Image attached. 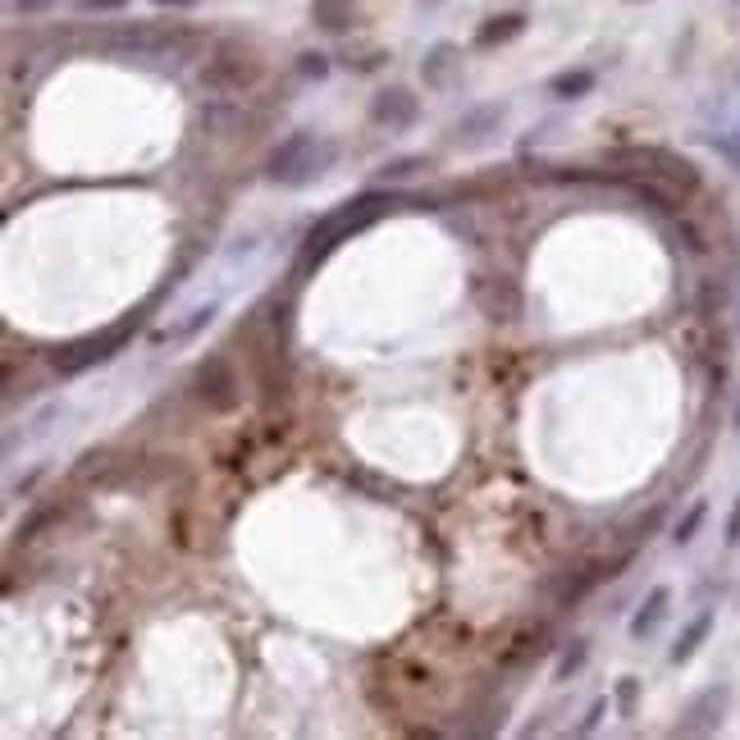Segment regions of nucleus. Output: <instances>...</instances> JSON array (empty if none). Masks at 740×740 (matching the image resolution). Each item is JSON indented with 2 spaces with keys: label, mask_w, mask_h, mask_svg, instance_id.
Masks as SVG:
<instances>
[{
  "label": "nucleus",
  "mask_w": 740,
  "mask_h": 740,
  "mask_svg": "<svg viewBox=\"0 0 740 740\" xmlns=\"http://www.w3.org/2000/svg\"><path fill=\"white\" fill-rule=\"evenodd\" d=\"M704 521H708V503H704V499H695V503H690V512H686L682 521H676V531H672V544H676V548L695 544V540H699V531H704Z\"/></svg>",
  "instance_id": "obj_19"
},
{
  "label": "nucleus",
  "mask_w": 740,
  "mask_h": 740,
  "mask_svg": "<svg viewBox=\"0 0 740 740\" xmlns=\"http://www.w3.org/2000/svg\"><path fill=\"white\" fill-rule=\"evenodd\" d=\"M133 0H74V10L78 14H119V10H129Z\"/></svg>",
  "instance_id": "obj_22"
},
{
  "label": "nucleus",
  "mask_w": 740,
  "mask_h": 740,
  "mask_svg": "<svg viewBox=\"0 0 740 740\" xmlns=\"http://www.w3.org/2000/svg\"><path fill=\"white\" fill-rule=\"evenodd\" d=\"M714 151H718V156L740 174V129L736 133H727V138H714Z\"/></svg>",
  "instance_id": "obj_23"
},
{
  "label": "nucleus",
  "mask_w": 740,
  "mask_h": 740,
  "mask_svg": "<svg viewBox=\"0 0 740 740\" xmlns=\"http://www.w3.org/2000/svg\"><path fill=\"white\" fill-rule=\"evenodd\" d=\"M55 0H10V10L14 14H42V10H51Z\"/></svg>",
  "instance_id": "obj_24"
},
{
  "label": "nucleus",
  "mask_w": 740,
  "mask_h": 740,
  "mask_svg": "<svg viewBox=\"0 0 740 740\" xmlns=\"http://www.w3.org/2000/svg\"><path fill=\"white\" fill-rule=\"evenodd\" d=\"M293 74H297L302 83H325V78L334 74V59H329L325 51H302V55L293 59Z\"/></svg>",
  "instance_id": "obj_18"
},
{
  "label": "nucleus",
  "mask_w": 740,
  "mask_h": 740,
  "mask_svg": "<svg viewBox=\"0 0 740 740\" xmlns=\"http://www.w3.org/2000/svg\"><path fill=\"white\" fill-rule=\"evenodd\" d=\"M603 714H608V699L599 695L590 708H585V718L576 722V731H572V736H595V731H599V722H603Z\"/></svg>",
  "instance_id": "obj_21"
},
{
  "label": "nucleus",
  "mask_w": 740,
  "mask_h": 740,
  "mask_svg": "<svg viewBox=\"0 0 740 740\" xmlns=\"http://www.w3.org/2000/svg\"><path fill=\"white\" fill-rule=\"evenodd\" d=\"M595 87H599V74H595V69H585V65H576V69H558V74H548V83H544V91H548L553 101H585Z\"/></svg>",
  "instance_id": "obj_12"
},
{
  "label": "nucleus",
  "mask_w": 740,
  "mask_h": 740,
  "mask_svg": "<svg viewBox=\"0 0 740 740\" xmlns=\"http://www.w3.org/2000/svg\"><path fill=\"white\" fill-rule=\"evenodd\" d=\"M261 69H257V59H247V65H238V55L233 51H225V55H215L210 65L202 69V78H206V87H215V91H238V87H247Z\"/></svg>",
  "instance_id": "obj_10"
},
{
  "label": "nucleus",
  "mask_w": 740,
  "mask_h": 740,
  "mask_svg": "<svg viewBox=\"0 0 740 740\" xmlns=\"http://www.w3.org/2000/svg\"><path fill=\"white\" fill-rule=\"evenodd\" d=\"M461 74V46L457 42H435L421 55V83L429 91H448Z\"/></svg>",
  "instance_id": "obj_6"
},
{
  "label": "nucleus",
  "mask_w": 740,
  "mask_h": 740,
  "mask_svg": "<svg viewBox=\"0 0 740 740\" xmlns=\"http://www.w3.org/2000/svg\"><path fill=\"white\" fill-rule=\"evenodd\" d=\"M667 608H672V585H654L650 595L640 599V608L631 612V640H650L663 622H667Z\"/></svg>",
  "instance_id": "obj_9"
},
{
  "label": "nucleus",
  "mask_w": 740,
  "mask_h": 740,
  "mask_svg": "<svg viewBox=\"0 0 740 740\" xmlns=\"http://www.w3.org/2000/svg\"><path fill=\"white\" fill-rule=\"evenodd\" d=\"M421 170H429V156H398V161H384V165L376 170V178H380V183H389V188H393V183H407V178H416Z\"/></svg>",
  "instance_id": "obj_17"
},
{
  "label": "nucleus",
  "mask_w": 740,
  "mask_h": 740,
  "mask_svg": "<svg viewBox=\"0 0 740 740\" xmlns=\"http://www.w3.org/2000/svg\"><path fill=\"white\" fill-rule=\"evenodd\" d=\"M722 704H727V690H704L690 708H686V722L682 727H676V731H682V736H704V731H714L718 727V718H722Z\"/></svg>",
  "instance_id": "obj_13"
},
{
  "label": "nucleus",
  "mask_w": 740,
  "mask_h": 740,
  "mask_svg": "<svg viewBox=\"0 0 740 740\" xmlns=\"http://www.w3.org/2000/svg\"><path fill=\"white\" fill-rule=\"evenodd\" d=\"M635 699H640V676H622V682H617V708H622V718L635 714Z\"/></svg>",
  "instance_id": "obj_20"
},
{
  "label": "nucleus",
  "mask_w": 740,
  "mask_h": 740,
  "mask_svg": "<svg viewBox=\"0 0 740 740\" xmlns=\"http://www.w3.org/2000/svg\"><path fill=\"white\" fill-rule=\"evenodd\" d=\"M312 23L320 28V33H329V37L352 33V23H357V0H316V6H312Z\"/></svg>",
  "instance_id": "obj_14"
},
{
  "label": "nucleus",
  "mask_w": 740,
  "mask_h": 740,
  "mask_svg": "<svg viewBox=\"0 0 740 740\" xmlns=\"http://www.w3.org/2000/svg\"><path fill=\"white\" fill-rule=\"evenodd\" d=\"M151 6H156V10H197L202 0H151Z\"/></svg>",
  "instance_id": "obj_26"
},
{
  "label": "nucleus",
  "mask_w": 740,
  "mask_h": 740,
  "mask_svg": "<svg viewBox=\"0 0 740 740\" xmlns=\"http://www.w3.org/2000/svg\"><path fill=\"white\" fill-rule=\"evenodd\" d=\"M384 210H389V197H380V193H366V197H357V202H348V206H338L334 215H325V220L312 229V238H306L302 265H320L338 242H348V238L361 233L366 225H376Z\"/></svg>",
  "instance_id": "obj_2"
},
{
  "label": "nucleus",
  "mask_w": 740,
  "mask_h": 740,
  "mask_svg": "<svg viewBox=\"0 0 740 740\" xmlns=\"http://www.w3.org/2000/svg\"><path fill=\"white\" fill-rule=\"evenodd\" d=\"M585 663H590V640H572L563 650V659H558V667H553V682H558V686L576 682V676L585 672Z\"/></svg>",
  "instance_id": "obj_16"
},
{
  "label": "nucleus",
  "mask_w": 740,
  "mask_h": 740,
  "mask_svg": "<svg viewBox=\"0 0 740 740\" xmlns=\"http://www.w3.org/2000/svg\"><path fill=\"white\" fill-rule=\"evenodd\" d=\"M708 635H714V608H699V612L690 617V622L682 627L676 644L667 650V663H672V667H686V663L704 650V640H708Z\"/></svg>",
  "instance_id": "obj_11"
},
{
  "label": "nucleus",
  "mask_w": 740,
  "mask_h": 740,
  "mask_svg": "<svg viewBox=\"0 0 740 740\" xmlns=\"http://www.w3.org/2000/svg\"><path fill=\"white\" fill-rule=\"evenodd\" d=\"M197 393H202V403L210 407V412H229L233 403H238V376H233V366L225 361V357H210V361H202V370H197Z\"/></svg>",
  "instance_id": "obj_5"
},
{
  "label": "nucleus",
  "mask_w": 740,
  "mask_h": 740,
  "mask_svg": "<svg viewBox=\"0 0 740 740\" xmlns=\"http://www.w3.org/2000/svg\"><path fill=\"white\" fill-rule=\"evenodd\" d=\"M366 119L376 123V129H384V133H412L421 123V97L403 83L380 87L376 97H370V106H366Z\"/></svg>",
  "instance_id": "obj_3"
},
{
  "label": "nucleus",
  "mask_w": 740,
  "mask_h": 740,
  "mask_svg": "<svg viewBox=\"0 0 740 740\" xmlns=\"http://www.w3.org/2000/svg\"><path fill=\"white\" fill-rule=\"evenodd\" d=\"M503 119H508V101L467 106V110H461V119L453 123V142H457L461 151H476V146H485L493 133L503 129Z\"/></svg>",
  "instance_id": "obj_4"
},
{
  "label": "nucleus",
  "mask_w": 740,
  "mask_h": 740,
  "mask_svg": "<svg viewBox=\"0 0 740 740\" xmlns=\"http://www.w3.org/2000/svg\"><path fill=\"white\" fill-rule=\"evenodd\" d=\"M531 28V14H521V10H508V14H489L480 28H476V51H499L508 42H516L521 33Z\"/></svg>",
  "instance_id": "obj_7"
},
{
  "label": "nucleus",
  "mask_w": 740,
  "mask_h": 740,
  "mask_svg": "<svg viewBox=\"0 0 740 740\" xmlns=\"http://www.w3.org/2000/svg\"><path fill=\"white\" fill-rule=\"evenodd\" d=\"M133 334V325H119V329H110L101 344H87V348H74V352H65V357H55V366L65 370V376H78V370H87V366H97V361H110L115 357V348H123V338Z\"/></svg>",
  "instance_id": "obj_8"
},
{
  "label": "nucleus",
  "mask_w": 740,
  "mask_h": 740,
  "mask_svg": "<svg viewBox=\"0 0 740 740\" xmlns=\"http://www.w3.org/2000/svg\"><path fill=\"white\" fill-rule=\"evenodd\" d=\"M631 6H635V0H631Z\"/></svg>",
  "instance_id": "obj_29"
},
{
  "label": "nucleus",
  "mask_w": 740,
  "mask_h": 740,
  "mask_svg": "<svg viewBox=\"0 0 740 740\" xmlns=\"http://www.w3.org/2000/svg\"><path fill=\"white\" fill-rule=\"evenodd\" d=\"M727 548H736L740 544V499H736V508H731V516H727Z\"/></svg>",
  "instance_id": "obj_25"
},
{
  "label": "nucleus",
  "mask_w": 740,
  "mask_h": 740,
  "mask_svg": "<svg viewBox=\"0 0 740 740\" xmlns=\"http://www.w3.org/2000/svg\"><path fill=\"white\" fill-rule=\"evenodd\" d=\"M220 316V302H206V306H197V312H188V320H178V325H170V329H161V344H193V338Z\"/></svg>",
  "instance_id": "obj_15"
},
{
  "label": "nucleus",
  "mask_w": 740,
  "mask_h": 740,
  "mask_svg": "<svg viewBox=\"0 0 740 740\" xmlns=\"http://www.w3.org/2000/svg\"><path fill=\"white\" fill-rule=\"evenodd\" d=\"M731 6H740V0H731Z\"/></svg>",
  "instance_id": "obj_28"
},
{
  "label": "nucleus",
  "mask_w": 740,
  "mask_h": 740,
  "mask_svg": "<svg viewBox=\"0 0 740 740\" xmlns=\"http://www.w3.org/2000/svg\"><path fill=\"white\" fill-rule=\"evenodd\" d=\"M421 10H439V6H448V0H416Z\"/></svg>",
  "instance_id": "obj_27"
},
{
  "label": "nucleus",
  "mask_w": 740,
  "mask_h": 740,
  "mask_svg": "<svg viewBox=\"0 0 740 740\" xmlns=\"http://www.w3.org/2000/svg\"><path fill=\"white\" fill-rule=\"evenodd\" d=\"M334 165H338V142L320 138L312 129H297V133H289L270 146L261 174H265V183H274V188L302 193V188H312V183H320Z\"/></svg>",
  "instance_id": "obj_1"
}]
</instances>
